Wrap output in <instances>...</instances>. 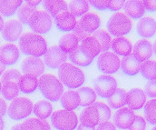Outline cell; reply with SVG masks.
<instances>
[{
    "label": "cell",
    "instance_id": "6da1fadb",
    "mask_svg": "<svg viewBox=\"0 0 156 130\" xmlns=\"http://www.w3.org/2000/svg\"><path fill=\"white\" fill-rule=\"evenodd\" d=\"M19 47L24 55L34 57L42 56L47 52V44L44 38L30 32L20 37Z\"/></svg>",
    "mask_w": 156,
    "mask_h": 130
},
{
    "label": "cell",
    "instance_id": "7a4b0ae2",
    "mask_svg": "<svg viewBox=\"0 0 156 130\" xmlns=\"http://www.w3.org/2000/svg\"><path fill=\"white\" fill-rule=\"evenodd\" d=\"M38 88L41 94L49 101L56 102L64 94V87L56 77L51 74L41 76L38 80Z\"/></svg>",
    "mask_w": 156,
    "mask_h": 130
},
{
    "label": "cell",
    "instance_id": "3957f363",
    "mask_svg": "<svg viewBox=\"0 0 156 130\" xmlns=\"http://www.w3.org/2000/svg\"><path fill=\"white\" fill-rule=\"evenodd\" d=\"M58 77L60 82L68 88H78L85 79L83 72L69 63H65L58 68Z\"/></svg>",
    "mask_w": 156,
    "mask_h": 130
},
{
    "label": "cell",
    "instance_id": "277c9868",
    "mask_svg": "<svg viewBox=\"0 0 156 130\" xmlns=\"http://www.w3.org/2000/svg\"><path fill=\"white\" fill-rule=\"evenodd\" d=\"M51 122L55 129L75 130L78 125V118L75 112L62 109L53 113Z\"/></svg>",
    "mask_w": 156,
    "mask_h": 130
},
{
    "label": "cell",
    "instance_id": "5b68a950",
    "mask_svg": "<svg viewBox=\"0 0 156 130\" xmlns=\"http://www.w3.org/2000/svg\"><path fill=\"white\" fill-rule=\"evenodd\" d=\"M107 29L112 36L122 38L132 30V21L125 14H114L107 22Z\"/></svg>",
    "mask_w": 156,
    "mask_h": 130
},
{
    "label": "cell",
    "instance_id": "8992f818",
    "mask_svg": "<svg viewBox=\"0 0 156 130\" xmlns=\"http://www.w3.org/2000/svg\"><path fill=\"white\" fill-rule=\"evenodd\" d=\"M33 107L34 106L30 99L27 97H16L11 102L7 113L13 120H21L31 115Z\"/></svg>",
    "mask_w": 156,
    "mask_h": 130
},
{
    "label": "cell",
    "instance_id": "52a82bcc",
    "mask_svg": "<svg viewBox=\"0 0 156 130\" xmlns=\"http://www.w3.org/2000/svg\"><path fill=\"white\" fill-rule=\"evenodd\" d=\"M52 17L45 11H37L29 22L30 28L37 35H44L50 31L52 27Z\"/></svg>",
    "mask_w": 156,
    "mask_h": 130
},
{
    "label": "cell",
    "instance_id": "ba28073f",
    "mask_svg": "<svg viewBox=\"0 0 156 130\" xmlns=\"http://www.w3.org/2000/svg\"><path fill=\"white\" fill-rule=\"evenodd\" d=\"M94 92L103 98L111 97L117 89L116 80L110 76H100L94 81Z\"/></svg>",
    "mask_w": 156,
    "mask_h": 130
},
{
    "label": "cell",
    "instance_id": "9c48e42d",
    "mask_svg": "<svg viewBox=\"0 0 156 130\" xmlns=\"http://www.w3.org/2000/svg\"><path fill=\"white\" fill-rule=\"evenodd\" d=\"M97 67L101 72L105 74H115L121 67L120 58L113 52H105L98 57Z\"/></svg>",
    "mask_w": 156,
    "mask_h": 130
},
{
    "label": "cell",
    "instance_id": "30bf717a",
    "mask_svg": "<svg viewBox=\"0 0 156 130\" xmlns=\"http://www.w3.org/2000/svg\"><path fill=\"white\" fill-rule=\"evenodd\" d=\"M67 60V55L61 50L59 46H51L47 49V52L44 54V63L49 68L55 69L59 68Z\"/></svg>",
    "mask_w": 156,
    "mask_h": 130
},
{
    "label": "cell",
    "instance_id": "8fae6325",
    "mask_svg": "<svg viewBox=\"0 0 156 130\" xmlns=\"http://www.w3.org/2000/svg\"><path fill=\"white\" fill-rule=\"evenodd\" d=\"M21 67L25 75H31L36 78L43 76L44 72V63L39 57H27L22 62Z\"/></svg>",
    "mask_w": 156,
    "mask_h": 130
},
{
    "label": "cell",
    "instance_id": "7c38bea8",
    "mask_svg": "<svg viewBox=\"0 0 156 130\" xmlns=\"http://www.w3.org/2000/svg\"><path fill=\"white\" fill-rule=\"evenodd\" d=\"M135 119V115L132 109L129 107L120 108L114 117L115 125L120 129H129L133 124Z\"/></svg>",
    "mask_w": 156,
    "mask_h": 130
},
{
    "label": "cell",
    "instance_id": "4fadbf2b",
    "mask_svg": "<svg viewBox=\"0 0 156 130\" xmlns=\"http://www.w3.org/2000/svg\"><path fill=\"white\" fill-rule=\"evenodd\" d=\"M20 52L14 44H5L0 47V62L5 66H12L19 59Z\"/></svg>",
    "mask_w": 156,
    "mask_h": 130
},
{
    "label": "cell",
    "instance_id": "5bb4252c",
    "mask_svg": "<svg viewBox=\"0 0 156 130\" xmlns=\"http://www.w3.org/2000/svg\"><path fill=\"white\" fill-rule=\"evenodd\" d=\"M23 31L22 24L15 19L7 21L2 30V37L5 41L16 42L21 36Z\"/></svg>",
    "mask_w": 156,
    "mask_h": 130
},
{
    "label": "cell",
    "instance_id": "9a60e30c",
    "mask_svg": "<svg viewBox=\"0 0 156 130\" xmlns=\"http://www.w3.org/2000/svg\"><path fill=\"white\" fill-rule=\"evenodd\" d=\"M146 102V95L140 88H133L127 93V105L130 109L139 110L144 107Z\"/></svg>",
    "mask_w": 156,
    "mask_h": 130
},
{
    "label": "cell",
    "instance_id": "2e32d148",
    "mask_svg": "<svg viewBox=\"0 0 156 130\" xmlns=\"http://www.w3.org/2000/svg\"><path fill=\"white\" fill-rule=\"evenodd\" d=\"M133 56L134 57L139 60L140 62H145L148 61L153 55V45L151 44V42L147 41V40H140L138 42H136L133 49Z\"/></svg>",
    "mask_w": 156,
    "mask_h": 130
},
{
    "label": "cell",
    "instance_id": "e0dca14e",
    "mask_svg": "<svg viewBox=\"0 0 156 130\" xmlns=\"http://www.w3.org/2000/svg\"><path fill=\"white\" fill-rule=\"evenodd\" d=\"M142 62L137 60L133 55L124 56L121 62V69L123 74L129 77L136 76L140 73L142 67Z\"/></svg>",
    "mask_w": 156,
    "mask_h": 130
},
{
    "label": "cell",
    "instance_id": "ac0fdd59",
    "mask_svg": "<svg viewBox=\"0 0 156 130\" xmlns=\"http://www.w3.org/2000/svg\"><path fill=\"white\" fill-rule=\"evenodd\" d=\"M80 123L85 128H94L99 123V114L94 106L85 107L80 114Z\"/></svg>",
    "mask_w": 156,
    "mask_h": 130
},
{
    "label": "cell",
    "instance_id": "d6986e66",
    "mask_svg": "<svg viewBox=\"0 0 156 130\" xmlns=\"http://www.w3.org/2000/svg\"><path fill=\"white\" fill-rule=\"evenodd\" d=\"M55 26L56 27L63 32H68V31H73L76 25V17L68 11L63 12L60 15H58L55 18Z\"/></svg>",
    "mask_w": 156,
    "mask_h": 130
},
{
    "label": "cell",
    "instance_id": "ffe728a7",
    "mask_svg": "<svg viewBox=\"0 0 156 130\" xmlns=\"http://www.w3.org/2000/svg\"><path fill=\"white\" fill-rule=\"evenodd\" d=\"M137 33L144 38H153L156 33V21L152 17H144L137 24Z\"/></svg>",
    "mask_w": 156,
    "mask_h": 130
},
{
    "label": "cell",
    "instance_id": "44dd1931",
    "mask_svg": "<svg viewBox=\"0 0 156 130\" xmlns=\"http://www.w3.org/2000/svg\"><path fill=\"white\" fill-rule=\"evenodd\" d=\"M81 49L84 56L89 58H94L102 52V47L98 40L94 37L85 38L81 44Z\"/></svg>",
    "mask_w": 156,
    "mask_h": 130
},
{
    "label": "cell",
    "instance_id": "7402d4cb",
    "mask_svg": "<svg viewBox=\"0 0 156 130\" xmlns=\"http://www.w3.org/2000/svg\"><path fill=\"white\" fill-rule=\"evenodd\" d=\"M124 12L128 17H131L133 19H139L141 18L145 12L144 1H126L124 4Z\"/></svg>",
    "mask_w": 156,
    "mask_h": 130
},
{
    "label": "cell",
    "instance_id": "603a6c76",
    "mask_svg": "<svg viewBox=\"0 0 156 130\" xmlns=\"http://www.w3.org/2000/svg\"><path fill=\"white\" fill-rule=\"evenodd\" d=\"M79 24L84 31L92 34L93 32L97 31V29L99 28L101 25V19L96 14L88 13L82 16Z\"/></svg>",
    "mask_w": 156,
    "mask_h": 130
},
{
    "label": "cell",
    "instance_id": "cb8c5ba5",
    "mask_svg": "<svg viewBox=\"0 0 156 130\" xmlns=\"http://www.w3.org/2000/svg\"><path fill=\"white\" fill-rule=\"evenodd\" d=\"M111 48L115 55L122 56H130L133 51L132 44L125 38H116L112 40Z\"/></svg>",
    "mask_w": 156,
    "mask_h": 130
},
{
    "label": "cell",
    "instance_id": "d4e9b609",
    "mask_svg": "<svg viewBox=\"0 0 156 130\" xmlns=\"http://www.w3.org/2000/svg\"><path fill=\"white\" fill-rule=\"evenodd\" d=\"M80 96L76 91L69 90L63 94L61 97V105L66 110L73 111L80 107Z\"/></svg>",
    "mask_w": 156,
    "mask_h": 130
},
{
    "label": "cell",
    "instance_id": "484cf974",
    "mask_svg": "<svg viewBox=\"0 0 156 130\" xmlns=\"http://www.w3.org/2000/svg\"><path fill=\"white\" fill-rule=\"evenodd\" d=\"M17 85L24 94H32L38 87V79L31 75H24L20 78Z\"/></svg>",
    "mask_w": 156,
    "mask_h": 130
},
{
    "label": "cell",
    "instance_id": "4316f807",
    "mask_svg": "<svg viewBox=\"0 0 156 130\" xmlns=\"http://www.w3.org/2000/svg\"><path fill=\"white\" fill-rule=\"evenodd\" d=\"M43 5H44V7L45 8V10L47 11V13L50 14L54 18H55L61 13L67 11V9H68V5H67L66 2V1H61V0L44 1Z\"/></svg>",
    "mask_w": 156,
    "mask_h": 130
},
{
    "label": "cell",
    "instance_id": "83f0119b",
    "mask_svg": "<svg viewBox=\"0 0 156 130\" xmlns=\"http://www.w3.org/2000/svg\"><path fill=\"white\" fill-rule=\"evenodd\" d=\"M77 38L73 34H66L63 36L59 40V47L62 51H64L66 54H71L73 53L78 46Z\"/></svg>",
    "mask_w": 156,
    "mask_h": 130
},
{
    "label": "cell",
    "instance_id": "f1b7e54d",
    "mask_svg": "<svg viewBox=\"0 0 156 130\" xmlns=\"http://www.w3.org/2000/svg\"><path fill=\"white\" fill-rule=\"evenodd\" d=\"M33 112H34L35 116L37 117V118L42 119V120H45L52 115L53 107L48 101L41 100L35 104V106L33 107Z\"/></svg>",
    "mask_w": 156,
    "mask_h": 130
},
{
    "label": "cell",
    "instance_id": "f546056e",
    "mask_svg": "<svg viewBox=\"0 0 156 130\" xmlns=\"http://www.w3.org/2000/svg\"><path fill=\"white\" fill-rule=\"evenodd\" d=\"M80 96V107H87L92 106L96 100V93L90 87H81L77 91Z\"/></svg>",
    "mask_w": 156,
    "mask_h": 130
},
{
    "label": "cell",
    "instance_id": "4dcf8cb0",
    "mask_svg": "<svg viewBox=\"0 0 156 130\" xmlns=\"http://www.w3.org/2000/svg\"><path fill=\"white\" fill-rule=\"evenodd\" d=\"M21 130H51L47 121L31 117L21 124Z\"/></svg>",
    "mask_w": 156,
    "mask_h": 130
},
{
    "label": "cell",
    "instance_id": "1f68e13d",
    "mask_svg": "<svg viewBox=\"0 0 156 130\" xmlns=\"http://www.w3.org/2000/svg\"><path fill=\"white\" fill-rule=\"evenodd\" d=\"M127 103V93L122 88H117L115 94L108 98V104L113 109L123 107Z\"/></svg>",
    "mask_w": 156,
    "mask_h": 130
},
{
    "label": "cell",
    "instance_id": "d6a6232c",
    "mask_svg": "<svg viewBox=\"0 0 156 130\" xmlns=\"http://www.w3.org/2000/svg\"><path fill=\"white\" fill-rule=\"evenodd\" d=\"M23 1H5L0 0V14L4 16H11L16 14V12L22 5Z\"/></svg>",
    "mask_w": 156,
    "mask_h": 130
},
{
    "label": "cell",
    "instance_id": "836d02e7",
    "mask_svg": "<svg viewBox=\"0 0 156 130\" xmlns=\"http://www.w3.org/2000/svg\"><path fill=\"white\" fill-rule=\"evenodd\" d=\"M69 59L74 65H77L79 67H88L94 61V58H89L83 55L80 45L73 53L69 54Z\"/></svg>",
    "mask_w": 156,
    "mask_h": 130
},
{
    "label": "cell",
    "instance_id": "e575fe53",
    "mask_svg": "<svg viewBox=\"0 0 156 130\" xmlns=\"http://www.w3.org/2000/svg\"><path fill=\"white\" fill-rule=\"evenodd\" d=\"M90 8V5L88 1H78L74 0L69 3L68 9L69 12L76 17V16H84Z\"/></svg>",
    "mask_w": 156,
    "mask_h": 130
},
{
    "label": "cell",
    "instance_id": "d590c367",
    "mask_svg": "<svg viewBox=\"0 0 156 130\" xmlns=\"http://www.w3.org/2000/svg\"><path fill=\"white\" fill-rule=\"evenodd\" d=\"M36 12H37L36 7H32L28 5L27 4L22 5L17 10V16H18L19 22L24 25H29L30 19Z\"/></svg>",
    "mask_w": 156,
    "mask_h": 130
},
{
    "label": "cell",
    "instance_id": "8d00e7d4",
    "mask_svg": "<svg viewBox=\"0 0 156 130\" xmlns=\"http://www.w3.org/2000/svg\"><path fill=\"white\" fill-rule=\"evenodd\" d=\"M20 89L18 87L17 83L14 82H8L5 84H3L2 86V96H4L5 99L6 100H14L16 98V96L19 95Z\"/></svg>",
    "mask_w": 156,
    "mask_h": 130
},
{
    "label": "cell",
    "instance_id": "74e56055",
    "mask_svg": "<svg viewBox=\"0 0 156 130\" xmlns=\"http://www.w3.org/2000/svg\"><path fill=\"white\" fill-rule=\"evenodd\" d=\"M140 73L144 78L148 79L149 81L156 79V61L148 60L144 62Z\"/></svg>",
    "mask_w": 156,
    "mask_h": 130
},
{
    "label": "cell",
    "instance_id": "f35d334b",
    "mask_svg": "<svg viewBox=\"0 0 156 130\" xmlns=\"http://www.w3.org/2000/svg\"><path fill=\"white\" fill-rule=\"evenodd\" d=\"M94 38H95L98 42L100 44L101 47H102V52H108V50L111 47V44H112V38L111 36L107 33V31L105 30H97L94 33Z\"/></svg>",
    "mask_w": 156,
    "mask_h": 130
},
{
    "label": "cell",
    "instance_id": "ab89813d",
    "mask_svg": "<svg viewBox=\"0 0 156 130\" xmlns=\"http://www.w3.org/2000/svg\"><path fill=\"white\" fill-rule=\"evenodd\" d=\"M144 113L145 120L149 124L156 125V99H152L144 105Z\"/></svg>",
    "mask_w": 156,
    "mask_h": 130
},
{
    "label": "cell",
    "instance_id": "60d3db41",
    "mask_svg": "<svg viewBox=\"0 0 156 130\" xmlns=\"http://www.w3.org/2000/svg\"><path fill=\"white\" fill-rule=\"evenodd\" d=\"M94 107H96L99 114V122L100 123L107 122L111 117V109L109 108V107L102 102L94 103Z\"/></svg>",
    "mask_w": 156,
    "mask_h": 130
},
{
    "label": "cell",
    "instance_id": "b9f144b4",
    "mask_svg": "<svg viewBox=\"0 0 156 130\" xmlns=\"http://www.w3.org/2000/svg\"><path fill=\"white\" fill-rule=\"evenodd\" d=\"M21 77H22V75H21V73L17 69H9V70L5 71L3 74L1 82L3 84L8 83V82L18 83V81H19Z\"/></svg>",
    "mask_w": 156,
    "mask_h": 130
},
{
    "label": "cell",
    "instance_id": "7bdbcfd3",
    "mask_svg": "<svg viewBox=\"0 0 156 130\" xmlns=\"http://www.w3.org/2000/svg\"><path fill=\"white\" fill-rule=\"evenodd\" d=\"M73 35H75L77 38L79 42H83L85 38H89L91 36L90 33H87L86 31H84L83 29V27L80 26L79 22L76 23L75 28L73 29Z\"/></svg>",
    "mask_w": 156,
    "mask_h": 130
},
{
    "label": "cell",
    "instance_id": "ee69618b",
    "mask_svg": "<svg viewBox=\"0 0 156 130\" xmlns=\"http://www.w3.org/2000/svg\"><path fill=\"white\" fill-rule=\"evenodd\" d=\"M146 121L141 116H135V119L133 124L131 126L129 130H145Z\"/></svg>",
    "mask_w": 156,
    "mask_h": 130
},
{
    "label": "cell",
    "instance_id": "f6af8a7d",
    "mask_svg": "<svg viewBox=\"0 0 156 130\" xmlns=\"http://www.w3.org/2000/svg\"><path fill=\"white\" fill-rule=\"evenodd\" d=\"M144 93L149 97L156 98V79L147 82L144 88Z\"/></svg>",
    "mask_w": 156,
    "mask_h": 130
},
{
    "label": "cell",
    "instance_id": "bcb514c9",
    "mask_svg": "<svg viewBox=\"0 0 156 130\" xmlns=\"http://www.w3.org/2000/svg\"><path fill=\"white\" fill-rule=\"evenodd\" d=\"M124 4H125V1L123 0H112V1H109L107 9H109L112 12H116L124 6Z\"/></svg>",
    "mask_w": 156,
    "mask_h": 130
},
{
    "label": "cell",
    "instance_id": "7dc6e473",
    "mask_svg": "<svg viewBox=\"0 0 156 130\" xmlns=\"http://www.w3.org/2000/svg\"><path fill=\"white\" fill-rule=\"evenodd\" d=\"M89 5H93L94 8H96L97 10L103 11L108 8V1H99V0H92V1H88Z\"/></svg>",
    "mask_w": 156,
    "mask_h": 130
},
{
    "label": "cell",
    "instance_id": "c3c4849f",
    "mask_svg": "<svg viewBox=\"0 0 156 130\" xmlns=\"http://www.w3.org/2000/svg\"><path fill=\"white\" fill-rule=\"evenodd\" d=\"M144 5L145 10H147L148 12H155L156 11V0H153V1L145 0L144 1Z\"/></svg>",
    "mask_w": 156,
    "mask_h": 130
},
{
    "label": "cell",
    "instance_id": "681fc988",
    "mask_svg": "<svg viewBox=\"0 0 156 130\" xmlns=\"http://www.w3.org/2000/svg\"><path fill=\"white\" fill-rule=\"evenodd\" d=\"M96 130H116L115 127L113 123L111 122H104V123H100V125L97 127Z\"/></svg>",
    "mask_w": 156,
    "mask_h": 130
},
{
    "label": "cell",
    "instance_id": "f907efd6",
    "mask_svg": "<svg viewBox=\"0 0 156 130\" xmlns=\"http://www.w3.org/2000/svg\"><path fill=\"white\" fill-rule=\"evenodd\" d=\"M6 110H7V106H6V103L4 99H2L0 97V117H3L5 115L6 113Z\"/></svg>",
    "mask_w": 156,
    "mask_h": 130
},
{
    "label": "cell",
    "instance_id": "816d5d0a",
    "mask_svg": "<svg viewBox=\"0 0 156 130\" xmlns=\"http://www.w3.org/2000/svg\"><path fill=\"white\" fill-rule=\"evenodd\" d=\"M41 3V1H26V4H27L28 5L32 6V7H37L39 4Z\"/></svg>",
    "mask_w": 156,
    "mask_h": 130
},
{
    "label": "cell",
    "instance_id": "f5cc1de1",
    "mask_svg": "<svg viewBox=\"0 0 156 130\" xmlns=\"http://www.w3.org/2000/svg\"><path fill=\"white\" fill-rule=\"evenodd\" d=\"M77 130H96V129H95L94 128H85V127H83V126L80 125V126H78Z\"/></svg>",
    "mask_w": 156,
    "mask_h": 130
},
{
    "label": "cell",
    "instance_id": "db71d44e",
    "mask_svg": "<svg viewBox=\"0 0 156 130\" xmlns=\"http://www.w3.org/2000/svg\"><path fill=\"white\" fill-rule=\"evenodd\" d=\"M4 26H5L4 19H3V17L0 16V31H2V30H3V28H4Z\"/></svg>",
    "mask_w": 156,
    "mask_h": 130
},
{
    "label": "cell",
    "instance_id": "11a10c76",
    "mask_svg": "<svg viewBox=\"0 0 156 130\" xmlns=\"http://www.w3.org/2000/svg\"><path fill=\"white\" fill-rule=\"evenodd\" d=\"M5 65H3V64L0 62V76L5 72Z\"/></svg>",
    "mask_w": 156,
    "mask_h": 130
},
{
    "label": "cell",
    "instance_id": "9f6ffc18",
    "mask_svg": "<svg viewBox=\"0 0 156 130\" xmlns=\"http://www.w3.org/2000/svg\"><path fill=\"white\" fill-rule=\"evenodd\" d=\"M12 130H21V124H17L12 128Z\"/></svg>",
    "mask_w": 156,
    "mask_h": 130
},
{
    "label": "cell",
    "instance_id": "6f0895ef",
    "mask_svg": "<svg viewBox=\"0 0 156 130\" xmlns=\"http://www.w3.org/2000/svg\"><path fill=\"white\" fill-rule=\"evenodd\" d=\"M4 129V120L2 117H0V130Z\"/></svg>",
    "mask_w": 156,
    "mask_h": 130
},
{
    "label": "cell",
    "instance_id": "680465c9",
    "mask_svg": "<svg viewBox=\"0 0 156 130\" xmlns=\"http://www.w3.org/2000/svg\"><path fill=\"white\" fill-rule=\"evenodd\" d=\"M153 50H154V54L156 55V40L154 41V45H153Z\"/></svg>",
    "mask_w": 156,
    "mask_h": 130
},
{
    "label": "cell",
    "instance_id": "91938a15",
    "mask_svg": "<svg viewBox=\"0 0 156 130\" xmlns=\"http://www.w3.org/2000/svg\"><path fill=\"white\" fill-rule=\"evenodd\" d=\"M1 90H2V84H1V81H0V93H1Z\"/></svg>",
    "mask_w": 156,
    "mask_h": 130
},
{
    "label": "cell",
    "instance_id": "94428289",
    "mask_svg": "<svg viewBox=\"0 0 156 130\" xmlns=\"http://www.w3.org/2000/svg\"><path fill=\"white\" fill-rule=\"evenodd\" d=\"M152 130H156V127H154V128Z\"/></svg>",
    "mask_w": 156,
    "mask_h": 130
}]
</instances>
